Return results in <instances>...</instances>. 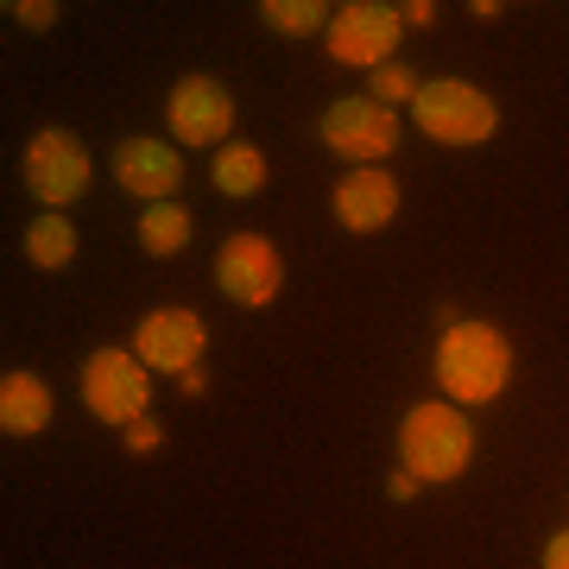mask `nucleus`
Instances as JSON below:
<instances>
[{
	"instance_id": "1",
	"label": "nucleus",
	"mask_w": 569,
	"mask_h": 569,
	"mask_svg": "<svg viewBox=\"0 0 569 569\" xmlns=\"http://www.w3.org/2000/svg\"><path fill=\"white\" fill-rule=\"evenodd\" d=\"M437 387H443L449 406H493L500 392L512 387V373H519V348H512V336L500 323H488V317H456V323H443V336H437Z\"/></svg>"
},
{
	"instance_id": "2",
	"label": "nucleus",
	"mask_w": 569,
	"mask_h": 569,
	"mask_svg": "<svg viewBox=\"0 0 569 569\" xmlns=\"http://www.w3.org/2000/svg\"><path fill=\"white\" fill-rule=\"evenodd\" d=\"M475 462V418L449 399H418L399 418V468H411L425 488L462 481Z\"/></svg>"
},
{
	"instance_id": "3",
	"label": "nucleus",
	"mask_w": 569,
	"mask_h": 569,
	"mask_svg": "<svg viewBox=\"0 0 569 569\" xmlns=\"http://www.w3.org/2000/svg\"><path fill=\"white\" fill-rule=\"evenodd\" d=\"M418 133L437 146H488L500 133V102H493L488 89H475L462 77H430L418 82V96L406 108Z\"/></svg>"
},
{
	"instance_id": "4",
	"label": "nucleus",
	"mask_w": 569,
	"mask_h": 569,
	"mask_svg": "<svg viewBox=\"0 0 569 569\" xmlns=\"http://www.w3.org/2000/svg\"><path fill=\"white\" fill-rule=\"evenodd\" d=\"M77 392H82V411L102 418V425L127 430L133 418H146L152 406V367L133 355V348H89V361L77 373Z\"/></svg>"
},
{
	"instance_id": "5",
	"label": "nucleus",
	"mask_w": 569,
	"mask_h": 569,
	"mask_svg": "<svg viewBox=\"0 0 569 569\" xmlns=\"http://www.w3.org/2000/svg\"><path fill=\"white\" fill-rule=\"evenodd\" d=\"M164 127H171V146L222 152V146L234 140V96H228L216 77L190 70V77H178L171 96H164Z\"/></svg>"
},
{
	"instance_id": "6",
	"label": "nucleus",
	"mask_w": 569,
	"mask_h": 569,
	"mask_svg": "<svg viewBox=\"0 0 569 569\" xmlns=\"http://www.w3.org/2000/svg\"><path fill=\"white\" fill-rule=\"evenodd\" d=\"M399 32H406V20H399L392 0H348V7H336L323 44H329V58L342 63V70H367V77H373V70L392 63Z\"/></svg>"
},
{
	"instance_id": "7",
	"label": "nucleus",
	"mask_w": 569,
	"mask_h": 569,
	"mask_svg": "<svg viewBox=\"0 0 569 569\" xmlns=\"http://www.w3.org/2000/svg\"><path fill=\"white\" fill-rule=\"evenodd\" d=\"M216 291L241 310H266L284 291V253L266 234H253V228H234L216 247Z\"/></svg>"
},
{
	"instance_id": "8",
	"label": "nucleus",
	"mask_w": 569,
	"mask_h": 569,
	"mask_svg": "<svg viewBox=\"0 0 569 569\" xmlns=\"http://www.w3.org/2000/svg\"><path fill=\"white\" fill-rule=\"evenodd\" d=\"M317 133H323V146L336 159H348V171H355V164H387L392 152H399V114L380 108L373 96H342V102H329Z\"/></svg>"
},
{
	"instance_id": "9",
	"label": "nucleus",
	"mask_w": 569,
	"mask_h": 569,
	"mask_svg": "<svg viewBox=\"0 0 569 569\" xmlns=\"http://www.w3.org/2000/svg\"><path fill=\"white\" fill-rule=\"evenodd\" d=\"M89 146L70 133V127H39L26 140V190L39 197L44 209H70L89 190Z\"/></svg>"
},
{
	"instance_id": "10",
	"label": "nucleus",
	"mask_w": 569,
	"mask_h": 569,
	"mask_svg": "<svg viewBox=\"0 0 569 569\" xmlns=\"http://www.w3.org/2000/svg\"><path fill=\"white\" fill-rule=\"evenodd\" d=\"M203 348H209L203 317L183 310V305H159L133 323V355H140L152 373H171V380L190 373V367H203Z\"/></svg>"
},
{
	"instance_id": "11",
	"label": "nucleus",
	"mask_w": 569,
	"mask_h": 569,
	"mask_svg": "<svg viewBox=\"0 0 569 569\" xmlns=\"http://www.w3.org/2000/svg\"><path fill=\"white\" fill-rule=\"evenodd\" d=\"M329 216L342 222V234H387L399 216V178L387 164H355L329 190Z\"/></svg>"
},
{
	"instance_id": "12",
	"label": "nucleus",
	"mask_w": 569,
	"mask_h": 569,
	"mask_svg": "<svg viewBox=\"0 0 569 569\" xmlns=\"http://www.w3.org/2000/svg\"><path fill=\"white\" fill-rule=\"evenodd\" d=\"M114 183L133 190L140 203H171V197H178V183H183V146L146 140V133L121 140V146H114Z\"/></svg>"
},
{
	"instance_id": "13",
	"label": "nucleus",
	"mask_w": 569,
	"mask_h": 569,
	"mask_svg": "<svg viewBox=\"0 0 569 569\" xmlns=\"http://www.w3.org/2000/svg\"><path fill=\"white\" fill-rule=\"evenodd\" d=\"M51 418H58V392H51V380L32 373V367H7V373H0V437L26 443V437H39Z\"/></svg>"
},
{
	"instance_id": "14",
	"label": "nucleus",
	"mask_w": 569,
	"mask_h": 569,
	"mask_svg": "<svg viewBox=\"0 0 569 569\" xmlns=\"http://www.w3.org/2000/svg\"><path fill=\"white\" fill-rule=\"evenodd\" d=\"M266 178H272V164H266L260 146H247V140H228L222 152H216V164H209V183H216V197H234V203L260 197Z\"/></svg>"
},
{
	"instance_id": "15",
	"label": "nucleus",
	"mask_w": 569,
	"mask_h": 569,
	"mask_svg": "<svg viewBox=\"0 0 569 569\" xmlns=\"http://www.w3.org/2000/svg\"><path fill=\"white\" fill-rule=\"evenodd\" d=\"M26 266H39V272H63V266L77 260V222L63 216V209H44V216H32L26 222Z\"/></svg>"
},
{
	"instance_id": "16",
	"label": "nucleus",
	"mask_w": 569,
	"mask_h": 569,
	"mask_svg": "<svg viewBox=\"0 0 569 569\" xmlns=\"http://www.w3.org/2000/svg\"><path fill=\"white\" fill-rule=\"evenodd\" d=\"M190 234H197V222H190V209L178 197L140 209V253L146 260H178L183 247H190Z\"/></svg>"
},
{
	"instance_id": "17",
	"label": "nucleus",
	"mask_w": 569,
	"mask_h": 569,
	"mask_svg": "<svg viewBox=\"0 0 569 569\" xmlns=\"http://www.w3.org/2000/svg\"><path fill=\"white\" fill-rule=\"evenodd\" d=\"M260 20L279 39H317V32H329L336 7H323V0H260Z\"/></svg>"
},
{
	"instance_id": "18",
	"label": "nucleus",
	"mask_w": 569,
	"mask_h": 569,
	"mask_svg": "<svg viewBox=\"0 0 569 569\" xmlns=\"http://www.w3.org/2000/svg\"><path fill=\"white\" fill-rule=\"evenodd\" d=\"M367 96L399 114V108H411V96H418V77H411L406 63H387V70H373V77H367Z\"/></svg>"
},
{
	"instance_id": "19",
	"label": "nucleus",
	"mask_w": 569,
	"mask_h": 569,
	"mask_svg": "<svg viewBox=\"0 0 569 569\" xmlns=\"http://www.w3.org/2000/svg\"><path fill=\"white\" fill-rule=\"evenodd\" d=\"M7 13H13V26H26V32H51L58 26V0H7Z\"/></svg>"
},
{
	"instance_id": "20",
	"label": "nucleus",
	"mask_w": 569,
	"mask_h": 569,
	"mask_svg": "<svg viewBox=\"0 0 569 569\" xmlns=\"http://www.w3.org/2000/svg\"><path fill=\"white\" fill-rule=\"evenodd\" d=\"M121 443H127V456H152V449H164V425L159 418H133L121 430Z\"/></svg>"
},
{
	"instance_id": "21",
	"label": "nucleus",
	"mask_w": 569,
	"mask_h": 569,
	"mask_svg": "<svg viewBox=\"0 0 569 569\" xmlns=\"http://www.w3.org/2000/svg\"><path fill=\"white\" fill-rule=\"evenodd\" d=\"M418 488H425V481H418L411 468H392V475H387V500H399V507H406V500H418Z\"/></svg>"
},
{
	"instance_id": "22",
	"label": "nucleus",
	"mask_w": 569,
	"mask_h": 569,
	"mask_svg": "<svg viewBox=\"0 0 569 569\" xmlns=\"http://www.w3.org/2000/svg\"><path fill=\"white\" fill-rule=\"evenodd\" d=\"M399 20L418 26V32H430V26H437V0H406V7H399Z\"/></svg>"
},
{
	"instance_id": "23",
	"label": "nucleus",
	"mask_w": 569,
	"mask_h": 569,
	"mask_svg": "<svg viewBox=\"0 0 569 569\" xmlns=\"http://www.w3.org/2000/svg\"><path fill=\"white\" fill-rule=\"evenodd\" d=\"M538 569H569V526H563V531H557V538L545 545V557H538Z\"/></svg>"
},
{
	"instance_id": "24",
	"label": "nucleus",
	"mask_w": 569,
	"mask_h": 569,
	"mask_svg": "<svg viewBox=\"0 0 569 569\" xmlns=\"http://www.w3.org/2000/svg\"><path fill=\"white\" fill-rule=\"evenodd\" d=\"M178 392H183V399H203V392H209V373H203V367L178 373Z\"/></svg>"
}]
</instances>
